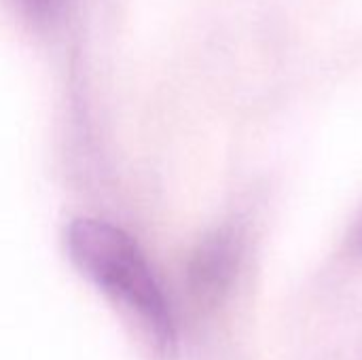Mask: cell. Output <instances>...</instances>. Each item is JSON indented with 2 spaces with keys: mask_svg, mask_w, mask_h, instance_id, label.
Returning a JSON list of instances; mask_svg holds the SVG:
<instances>
[{
  "mask_svg": "<svg viewBox=\"0 0 362 360\" xmlns=\"http://www.w3.org/2000/svg\"><path fill=\"white\" fill-rule=\"evenodd\" d=\"M74 269L117 310L148 360H174L178 327L146 255L121 227L100 219H74L66 229Z\"/></svg>",
  "mask_w": 362,
  "mask_h": 360,
  "instance_id": "1",
  "label": "cell"
},
{
  "mask_svg": "<svg viewBox=\"0 0 362 360\" xmlns=\"http://www.w3.org/2000/svg\"><path fill=\"white\" fill-rule=\"evenodd\" d=\"M244 227L235 221L212 229L187 263V293L202 312L216 310L238 282L244 263Z\"/></svg>",
  "mask_w": 362,
  "mask_h": 360,
  "instance_id": "2",
  "label": "cell"
},
{
  "mask_svg": "<svg viewBox=\"0 0 362 360\" xmlns=\"http://www.w3.org/2000/svg\"><path fill=\"white\" fill-rule=\"evenodd\" d=\"M17 15L34 28H51L64 13L68 0H8Z\"/></svg>",
  "mask_w": 362,
  "mask_h": 360,
  "instance_id": "3",
  "label": "cell"
},
{
  "mask_svg": "<svg viewBox=\"0 0 362 360\" xmlns=\"http://www.w3.org/2000/svg\"><path fill=\"white\" fill-rule=\"evenodd\" d=\"M350 242H352V248L362 255V219L356 223V227H354V231H352V240H350Z\"/></svg>",
  "mask_w": 362,
  "mask_h": 360,
  "instance_id": "4",
  "label": "cell"
}]
</instances>
